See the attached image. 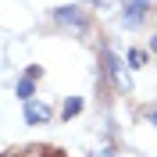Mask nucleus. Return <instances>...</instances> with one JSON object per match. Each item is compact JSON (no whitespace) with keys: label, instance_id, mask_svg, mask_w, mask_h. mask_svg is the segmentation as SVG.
<instances>
[{"label":"nucleus","instance_id":"f257e3e1","mask_svg":"<svg viewBox=\"0 0 157 157\" xmlns=\"http://www.w3.org/2000/svg\"><path fill=\"white\" fill-rule=\"evenodd\" d=\"M54 21H57V25H64V29H71L75 36H86V32H89V18H86L78 7H71V4L54 11Z\"/></svg>","mask_w":157,"mask_h":157},{"label":"nucleus","instance_id":"f03ea898","mask_svg":"<svg viewBox=\"0 0 157 157\" xmlns=\"http://www.w3.org/2000/svg\"><path fill=\"white\" fill-rule=\"evenodd\" d=\"M147 11H150V4H147V0H125L121 25H125V29H139V25L147 21Z\"/></svg>","mask_w":157,"mask_h":157},{"label":"nucleus","instance_id":"7ed1b4c3","mask_svg":"<svg viewBox=\"0 0 157 157\" xmlns=\"http://www.w3.org/2000/svg\"><path fill=\"white\" fill-rule=\"evenodd\" d=\"M104 61H107V75L114 78V86H118V89H132V78H128V71L121 68V61H118L107 47H104Z\"/></svg>","mask_w":157,"mask_h":157},{"label":"nucleus","instance_id":"20e7f679","mask_svg":"<svg viewBox=\"0 0 157 157\" xmlns=\"http://www.w3.org/2000/svg\"><path fill=\"white\" fill-rule=\"evenodd\" d=\"M25 121H29V125H47V121H50V107L29 100V104H25Z\"/></svg>","mask_w":157,"mask_h":157},{"label":"nucleus","instance_id":"39448f33","mask_svg":"<svg viewBox=\"0 0 157 157\" xmlns=\"http://www.w3.org/2000/svg\"><path fill=\"white\" fill-rule=\"evenodd\" d=\"M18 97L25 100V104L32 100V78H21V82H18Z\"/></svg>","mask_w":157,"mask_h":157},{"label":"nucleus","instance_id":"423d86ee","mask_svg":"<svg viewBox=\"0 0 157 157\" xmlns=\"http://www.w3.org/2000/svg\"><path fill=\"white\" fill-rule=\"evenodd\" d=\"M78 111H82V100H78V97H71L68 104H64V118H75Z\"/></svg>","mask_w":157,"mask_h":157},{"label":"nucleus","instance_id":"0eeeda50","mask_svg":"<svg viewBox=\"0 0 157 157\" xmlns=\"http://www.w3.org/2000/svg\"><path fill=\"white\" fill-rule=\"evenodd\" d=\"M143 61H147V57H143L139 50H128V64H132V68H143Z\"/></svg>","mask_w":157,"mask_h":157},{"label":"nucleus","instance_id":"6e6552de","mask_svg":"<svg viewBox=\"0 0 157 157\" xmlns=\"http://www.w3.org/2000/svg\"><path fill=\"white\" fill-rule=\"evenodd\" d=\"M93 157H114V147H111V143H104V147H100Z\"/></svg>","mask_w":157,"mask_h":157},{"label":"nucleus","instance_id":"1a4fd4ad","mask_svg":"<svg viewBox=\"0 0 157 157\" xmlns=\"http://www.w3.org/2000/svg\"><path fill=\"white\" fill-rule=\"evenodd\" d=\"M43 75V68H39V64H29V68H25V78H39Z\"/></svg>","mask_w":157,"mask_h":157},{"label":"nucleus","instance_id":"9d476101","mask_svg":"<svg viewBox=\"0 0 157 157\" xmlns=\"http://www.w3.org/2000/svg\"><path fill=\"white\" fill-rule=\"evenodd\" d=\"M147 118H150V121L157 125V107H150V111H147Z\"/></svg>","mask_w":157,"mask_h":157},{"label":"nucleus","instance_id":"9b49d317","mask_svg":"<svg viewBox=\"0 0 157 157\" xmlns=\"http://www.w3.org/2000/svg\"><path fill=\"white\" fill-rule=\"evenodd\" d=\"M150 47H154V54H157V36H154V43H150Z\"/></svg>","mask_w":157,"mask_h":157}]
</instances>
